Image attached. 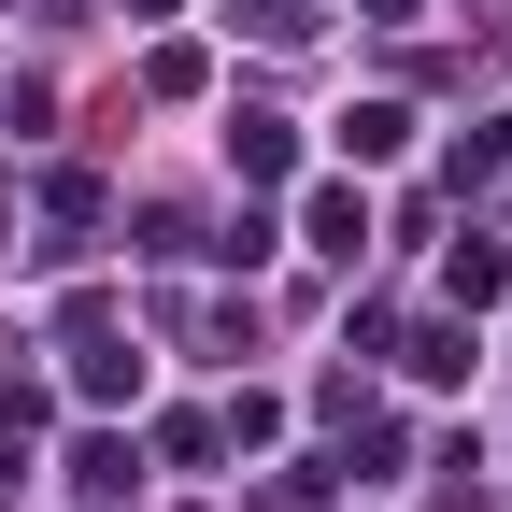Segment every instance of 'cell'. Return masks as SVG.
Wrapping results in <instances>:
<instances>
[{"instance_id":"cell-1","label":"cell","mask_w":512,"mask_h":512,"mask_svg":"<svg viewBox=\"0 0 512 512\" xmlns=\"http://www.w3.org/2000/svg\"><path fill=\"white\" fill-rule=\"evenodd\" d=\"M313 242H328V256H356V242H370V200H342V185H328V200H313Z\"/></svg>"}]
</instances>
